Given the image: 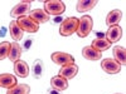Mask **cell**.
Instances as JSON below:
<instances>
[{
    "instance_id": "6da1fadb",
    "label": "cell",
    "mask_w": 126,
    "mask_h": 94,
    "mask_svg": "<svg viewBox=\"0 0 126 94\" xmlns=\"http://www.w3.org/2000/svg\"><path fill=\"white\" fill-rule=\"evenodd\" d=\"M78 28V19L75 16H69L63 19V22L61 23L59 26V34L62 36H71L72 34H75Z\"/></svg>"
},
{
    "instance_id": "7a4b0ae2",
    "label": "cell",
    "mask_w": 126,
    "mask_h": 94,
    "mask_svg": "<svg viewBox=\"0 0 126 94\" xmlns=\"http://www.w3.org/2000/svg\"><path fill=\"white\" fill-rule=\"evenodd\" d=\"M93 28V20L90 15H82L78 19V28H77V35L79 38H86L92 31Z\"/></svg>"
},
{
    "instance_id": "3957f363",
    "label": "cell",
    "mask_w": 126,
    "mask_h": 94,
    "mask_svg": "<svg viewBox=\"0 0 126 94\" xmlns=\"http://www.w3.org/2000/svg\"><path fill=\"white\" fill-rule=\"evenodd\" d=\"M43 10L48 15L59 16L66 12V4L61 0H49V1H44Z\"/></svg>"
},
{
    "instance_id": "277c9868",
    "label": "cell",
    "mask_w": 126,
    "mask_h": 94,
    "mask_svg": "<svg viewBox=\"0 0 126 94\" xmlns=\"http://www.w3.org/2000/svg\"><path fill=\"white\" fill-rule=\"evenodd\" d=\"M52 61L57 65H69V64H75V58H73L71 54L64 53V51H54L53 54L50 55Z\"/></svg>"
},
{
    "instance_id": "5b68a950",
    "label": "cell",
    "mask_w": 126,
    "mask_h": 94,
    "mask_svg": "<svg viewBox=\"0 0 126 94\" xmlns=\"http://www.w3.org/2000/svg\"><path fill=\"white\" fill-rule=\"evenodd\" d=\"M16 23L20 26V29H22L23 31H27V33H37V31L39 30V25L37 23H34L28 15L18 18Z\"/></svg>"
},
{
    "instance_id": "8992f818",
    "label": "cell",
    "mask_w": 126,
    "mask_h": 94,
    "mask_svg": "<svg viewBox=\"0 0 126 94\" xmlns=\"http://www.w3.org/2000/svg\"><path fill=\"white\" fill-rule=\"evenodd\" d=\"M101 68L107 74H117L121 71V65L117 61H115L112 58H106L101 61Z\"/></svg>"
},
{
    "instance_id": "52a82bcc",
    "label": "cell",
    "mask_w": 126,
    "mask_h": 94,
    "mask_svg": "<svg viewBox=\"0 0 126 94\" xmlns=\"http://www.w3.org/2000/svg\"><path fill=\"white\" fill-rule=\"evenodd\" d=\"M30 5H32V1H20L18 3L10 12V15L12 18H20V16H24V15H28V13L30 12Z\"/></svg>"
},
{
    "instance_id": "ba28073f",
    "label": "cell",
    "mask_w": 126,
    "mask_h": 94,
    "mask_svg": "<svg viewBox=\"0 0 126 94\" xmlns=\"http://www.w3.org/2000/svg\"><path fill=\"white\" fill-rule=\"evenodd\" d=\"M28 16H29L32 20H33L34 23H37L38 25L49 22V15L44 12L43 9H34V10H30Z\"/></svg>"
},
{
    "instance_id": "9c48e42d",
    "label": "cell",
    "mask_w": 126,
    "mask_h": 94,
    "mask_svg": "<svg viewBox=\"0 0 126 94\" xmlns=\"http://www.w3.org/2000/svg\"><path fill=\"white\" fill-rule=\"evenodd\" d=\"M105 35H106V39L110 43H116V41H119L122 38V29H121L120 25L109 26V30Z\"/></svg>"
},
{
    "instance_id": "30bf717a",
    "label": "cell",
    "mask_w": 126,
    "mask_h": 94,
    "mask_svg": "<svg viewBox=\"0 0 126 94\" xmlns=\"http://www.w3.org/2000/svg\"><path fill=\"white\" fill-rule=\"evenodd\" d=\"M77 73H78V65H77V64H69V65L62 67L58 75H61L62 78L69 80V79H72V78H75V77L77 75Z\"/></svg>"
},
{
    "instance_id": "8fae6325",
    "label": "cell",
    "mask_w": 126,
    "mask_h": 94,
    "mask_svg": "<svg viewBox=\"0 0 126 94\" xmlns=\"http://www.w3.org/2000/svg\"><path fill=\"white\" fill-rule=\"evenodd\" d=\"M18 84L16 82V77L9 73H4L0 74V87L5 88V89H12L13 87H15Z\"/></svg>"
},
{
    "instance_id": "7c38bea8",
    "label": "cell",
    "mask_w": 126,
    "mask_h": 94,
    "mask_svg": "<svg viewBox=\"0 0 126 94\" xmlns=\"http://www.w3.org/2000/svg\"><path fill=\"white\" fill-rule=\"evenodd\" d=\"M14 71L15 74L19 77V78H27L29 75V67H28V63L19 59L14 63Z\"/></svg>"
},
{
    "instance_id": "4fadbf2b",
    "label": "cell",
    "mask_w": 126,
    "mask_h": 94,
    "mask_svg": "<svg viewBox=\"0 0 126 94\" xmlns=\"http://www.w3.org/2000/svg\"><path fill=\"white\" fill-rule=\"evenodd\" d=\"M82 55L85 59L91 60V61H98L102 58V53L96 49H93L91 45L90 47H85L82 49Z\"/></svg>"
},
{
    "instance_id": "5bb4252c",
    "label": "cell",
    "mask_w": 126,
    "mask_h": 94,
    "mask_svg": "<svg viewBox=\"0 0 126 94\" xmlns=\"http://www.w3.org/2000/svg\"><path fill=\"white\" fill-rule=\"evenodd\" d=\"M122 18V12L120 9H113L107 14L106 16V25L112 26V25H119L120 20Z\"/></svg>"
},
{
    "instance_id": "9a60e30c",
    "label": "cell",
    "mask_w": 126,
    "mask_h": 94,
    "mask_svg": "<svg viewBox=\"0 0 126 94\" xmlns=\"http://www.w3.org/2000/svg\"><path fill=\"white\" fill-rule=\"evenodd\" d=\"M50 85L53 89H57L59 92H63L68 89V80L62 78L61 75H54L53 78L50 79Z\"/></svg>"
},
{
    "instance_id": "2e32d148",
    "label": "cell",
    "mask_w": 126,
    "mask_h": 94,
    "mask_svg": "<svg viewBox=\"0 0 126 94\" xmlns=\"http://www.w3.org/2000/svg\"><path fill=\"white\" fill-rule=\"evenodd\" d=\"M9 31H10V35H12V39L14 41H16V43L23 38V34H24V31L20 29V26L18 25L16 20L10 22V24H9Z\"/></svg>"
},
{
    "instance_id": "e0dca14e",
    "label": "cell",
    "mask_w": 126,
    "mask_h": 94,
    "mask_svg": "<svg viewBox=\"0 0 126 94\" xmlns=\"http://www.w3.org/2000/svg\"><path fill=\"white\" fill-rule=\"evenodd\" d=\"M112 54H113V60L117 61L120 65H125L126 64V59H125V55H126V51H125V48L124 47H120V45H116L113 47L112 49Z\"/></svg>"
},
{
    "instance_id": "ac0fdd59",
    "label": "cell",
    "mask_w": 126,
    "mask_h": 94,
    "mask_svg": "<svg viewBox=\"0 0 126 94\" xmlns=\"http://www.w3.org/2000/svg\"><path fill=\"white\" fill-rule=\"evenodd\" d=\"M96 4H97L96 0H79L76 4V9L78 13H86V12H90L91 9H93L96 6Z\"/></svg>"
},
{
    "instance_id": "d6986e66",
    "label": "cell",
    "mask_w": 126,
    "mask_h": 94,
    "mask_svg": "<svg viewBox=\"0 0 126 94\" xmlns=\"http://www.w3.org/2000/svg\"><path fill=\"white\" fill-rule=\"evenodd\" d=\"M22 54H23V49H22V47H20V44L16 43V41H13V43H12V47H10L9 59L12 60L13 63H15L16 60L20 59Z\"/></svg>"
},
{
    "instance_id": "ffe728a7",
    "label": "cell",
    "mask_w": 126,
    "mask_h": 94,
    "mask_svg": "<svg viewBox=\"0 0 126 94\" xmlns=\"http://www.w3.org/2000/svg\"><path fill=\"white\" fill-rule=\"evenodd\" d=\"M111 45H112V43H110L106 38H103V39H93L92 40V44H91V47L93 49L101 51V53H102V51H105V50H107Z\"/></svg>"
},
{
    "instance_id": "44dd1931",
    "label": "cell",
    "mask_w": 126,
    "mask_h": 94,
    "mask_svg": "<svg viewBox=\"0 0 126 94\" xmlns=\"http://www.w3.org/2000/svg\"><path fill=\"white\" fill-rule=\"evenodd\" d=\"M43 71H44V64L40 59L34 60L33 65H32V75H33L35 79H39L42 75H43Z\"/></svg>"
},
{
    "instance_id": "7402d4cb",
    "label": "cell",
    "mask_w": 126,
    "mask_h": 94,
    "mask_svg": "<svg viewBox=\"0 0 126 94\" xmlns=\"http://www.w3.org/2000/svg\"><path fill=\"white\" fill-rule=\"evenodd\" d=\"M30 87L28 84H16L12 89H8L6 94H29Z\"/></svg>"
},
{
    "instance_id": "603a6c76",
    "label": "cell",
    "mask_w": 126,
    "mask_h": 94,
    "mask_svg": "<svg viewBox=\"0 0 126 94\" xmlns=\"http://www.w3.org/2000/svg\"><path fill=\"white\" fill-rule=\"evenodd\" d=\"M10 47H12L10 41H1V43H0V60H4L9 57Z\"/></svg>"
},
{
    "instance_id": "cb8c5ba5",
    "label": "cell",
    "mask_w": 126,
    "mask_h": 94,
    "mask_svg": "<svg viewBox=\"0 0 126 94\" xmlns=\"http://www.w3.org/2000/svg\"><path fill=\"white\" fill-rule=\"evenodd\" d=\"M33 41H34V39H33V38L27 39V40L24 41V45L22 47V49H24V50H29V49H30V47H32V44H33Z\"/></svg>"
},
{
    "instance_id": "d4e9b609",
    "label": "cell",
    "mask_w": 126,
    "mask_h": 94,
    "mask_svg": "<svg viewBox=\"0 0 126 94\" xmlns=\"http://www.w3.org/2000/svg\"><path fill=\"white\" fill-rule=\"evenodd\" d=\"M6 33H8V30H6L5 26H1V28H0V38H5Z\"/></svg>"
},
{
    "instance_id": "484cf974",
    "label": "cell",
    "mask_w": 126,
    "mask_h": 94,
    "mask_svg": "<svg viewBox=\"0 0 126 94\" xmlns=\"http://www.w3.org/2000/svg\"><path fill=\"white\" fill-rule=\"evenodd\" d=\"M47 93H48V94H63L62 92H59V90H57V89H53V88H49V89L47 90Z\"/></svg>"
},
{
    "instance_id": "4316f807",
    "label": "cell",
    "mask_w": 126,
    "mask_h": 94,
    "mask_svg": "<svg viewBox=\"0 0 126 94\" xmlns=\"http://www.w3.org/2000/svg\"><path fill=\"white\" fill-rule=\"evenodd\" d=\"M62 22H63V18H62V15L56 16V18L53 19V23H54V24H58V23H62Z\"/></svg>"
},
{
    "instance_id": "83f0119b",
    "label": "cell",
    "mask_w": 126,
    "mask_h": 94,
    "mask_svg": "<svg viewBox=\"0 0 126 94\" xmlns=\"http://www.w3.org/2000/svg\"><path fill=\"white\" fill-rule=\"evenodd\" d=\"M103 38H106V35H105L103 33H100V31H97V33H96V38H94V39H103Z\"/></svg>"
}]
</instances>
